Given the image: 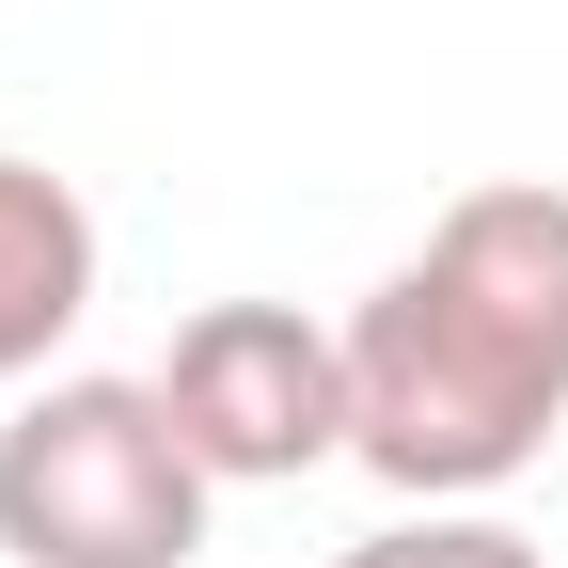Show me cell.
<instances>
[{
	"label": "cell",
	"instance_id": "1",
	"mask_svg": "<svg viewBox=\"0 0 568 568\" xmlns=\"http://www.w3.org/2000/svg\"><path fill=\"white\" fill-rule=\"evenodd\" d=\"M568 426V190L489 174L347 316V458L395 506H489Z\"/></svg>",
	"mask_w": 568,
	"mask_h": 568
},
{
	"label": "cell",
	"instance_id": "2",
	"mask_svg": "<svg viewBox=\"0 0 568 568\" xmlns=\"http://www.w3.org/2000/svg\"><path fill=\"white\" fill-rule=\"evenodd\" d=\"M205 489L222 474L174 443L159 379H48L0 426V552L17 568H190Z\"/></svg>",
	"mask_w": 568,
	"mask_h": 568
},
{
	"label": "cell",
	"instance_id": "3",
	"mask_svg": "<svg viewBox=\"0 0 568 568\" xmlns=\"http://www.w3.org/2000/svg\"><path fill=\"white\" fill-rule=\"evenodd\" d=\"M159 410L222 489H284L347 458V332H316L301 301H205L159 364Z\"/></svg>",
	"mask_w": 568,
	"mask_h": 568
},
{
	"label": "cell",
	"instance_id": "4",
	"mask_svg": "<svg viewBox=\"0 0 568 568\" xmlns=\"http://www.w3.org/2000/svg\"><path fill=\"white\" fill-rule=\"evenodd\" d=\"M95 316V205L48 159H0V379H32Z\"/></svg>",
	"mask_w": 568,
	"mask_h": 568
},
{
	"label": "cell",
	"instance_id": "5",
	"mask_svg": "<svg viewBox=\"0 0 568 568\" xmlns=\"http://www.w3.org/2000/svg\"><path fill=\"white\" fill-rule=\"evenodd\" d=\"M332 568H552L521 521H489V506H410V521H379V537H347Z\"/></svg>",
	"mask_w": 568,
	"mask_h": 568
}]
</instances>
